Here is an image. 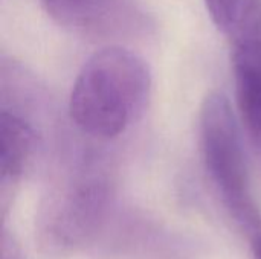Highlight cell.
Returning <instances> with one entry per match:
<instances>
[{
  "label": "cell",
  "mask_w": 261,
  "mask_h": 259,
  "mask_svg": "<svg viewBox=\"0 0 261 259\" xmlns=\"http://www.w3.org/2000/svg\"><path fill=\"white\" fill-rule=\"evenodd\" d=\"M199 122L206 172L251 241L261 235V214L251 192L242 136L228 98L210 93L200 107Z\"/></svg>",
  "instance_id": "cell-2"
},
{
  "label": "cell",
  "mask_w": 261,
  "mask_h": 259,
  "mask_svg": "<svg viewBox=\"0 0 261 259\" xmlns=\"http://www.w3.org/2000/svg\"><path fill=\"white\" fill-rule=\"evenodd\" d=\"M60 24L76 31L104 27L116 15L119 0H40Z\"/></svg>",
  "instance_id": "cell-5"
},
{
  "label": "cell",
  "mask_w": 261,
  "mask_h": 259,
  "mask_svg": "<svg viewBox=\"0 0 261 259\" xmlns=\"http://www.w3.org/2000/svg\"><path fill=\"white\" fill-rule=\"evenodd\" d=\"M0 134V174L3 195L6 189L12 188L18 182L24 171L35 137L31 125L21 116L9 110H2Z\"/></svg>",
  "instance_id": "cell-4"
},
{
  "label": "cell",
  "mask_w": 261,
  "mask_h": 259,
  "mask_svg": "<svg viewBox=\"0 0 261 259\" xmlns=\"http://www.w3.org/2000/svg\"><path fill=\"white\" fill-rule=\"evenodd\" d=\"M228 34L237 110L251 142L261 150V21L237 24Z\"/></svg>",
  "instance_id": "cell-3"
},
{
  "label": "cell",
  "mask_w": 261,
  "mask_h": 259,
  "mask_svg": "<svg viewBox=\"0 0 261 259\" xmlns=\"http://www.w3.org/2000/svg\"><path fill=\"white\" fill-rule=\"evenodd\" d=\"M151 89L147 63L133 50L107 46L87 58L69 98L72 122L87 136L110 140L144 108Z\"/></svg>",
  "instance_id": "cell-1"
},
{
  "label": "cell",
  "mask_w": 261,
  "mask_h": 259,
  "mask_svg": "<svg viewBox=\"0 0 261 259\" xmlns=\"http://www.w3.org/2000/svg\"><path fill=\"white\" fill-rule=\"evenodd\" d=\"M236 2L237 0H205L211 20L223 32H226L231 24L236 9Z\"/></svg>",
  "instance_id": "cell-6"
}]
</instances>
